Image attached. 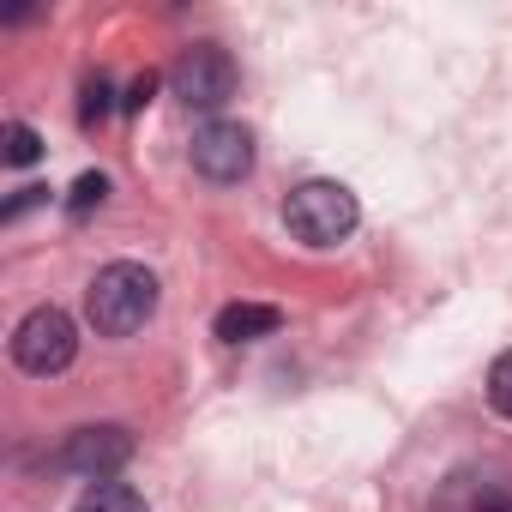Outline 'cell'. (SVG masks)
Segmentation results:
<instances>
[{
	"instance_id": "cell-10",
	"label": "cell",
	"mask_w": 512,
	"mask_h": 512,
	"mask_svg": "<svg viewBox=\"0 0 512 512\" xmlns=\"http://www.w3.org/2000/svg\"><path fill=\"white\" fill-rule=\"evenodd\" d=\"M109 109H115V85H109L103 73H91V79H85V103H79V127H103Z\"/></svg>"
},
{
	"instance_id": "cell-8",
	"label": "cell",
	"mask_w": 512,
	"mask_h": 512,
	"mask_svg": "<svg viewBox=\"0 0 512 512\" xmlns=\"http://www.w3.org/2000/svg\"><path fill=\"white\" fill-rule=\"evenodd\" d=\"M73 512H151V506H145V494L127 488V482H91Z\"/></svg>"
},
{
	"instance_id": "cell-9",
	"label": "cell",
	"mask_w": 512,
	"mask_h": 512,
	"mask_svg": "<svg viewBox=\"0 0 512 512\" xmlns=\"http://www.w3.org/2000/svg\"><path fill=\"white\" fill-rule=\"evenodd\" d=\"M0 157H7L13 169L37 163V157H43V139H37V127H25V121H7V127H0Z\"/></svg>"
},
{
	"instance_id": "cell-2",
	"label": "cell",
	"mask_w": 512,
	"mask_h": 512,
	"mask_svg": "<svg viewBox=\"0 0 512 512\" xmlns=\"http://www.w3.org/2000/svg\"><path fill=\"white\" fill-rule=\"evenodd\" d=\"M284 223L302 247H338L356 223H362V205L344 181H302L290 199H284Z\"/></svg>"
},
{
	"instance_id": "cell-12",
	"label": "cell",
	"mask_w": 512,
	"mask_h": 512,
	"mask_svg": "<svg viewBox=\"0 0 512 512\" xmlns=\"http://www.w3.org/2000/svg\"><path fill=\"white\" fill-rule=\"evenodd\" d=\"M488 404H494L500 416H512V350L488 368Z\"/></svg>"
},
{
	"instance_id": "cell-1",
	"label": "cell",
	"mask_w": 512,
	"mask_h": 512,
	"mask_svg": "<svg viewBox=\"0 0 512 512\" xmlns=\"http://www.w3.org/2000/svg\"><path fill=\"white\" fill-rule=\"evenodd\" d=\"M85 314L103 338H133L151 314H157V278L133 260H115L97 272L91 296H85Z\"/></svg>"
},
{
	"instance_id": "cell-4",
	"label": "cell",
	"mask_w": 512,
	"mask_h": 512,
	"mask_svg": "<svg viewBox=\"0 0 512 512\" xmlns=\"http://www.w3.org/2000/svg\"><path fill=\"white\" fill-rule=\"evenodd\" d=\"M235 61H229V49H217V43H193V49H181V61L169 67V85H175V97L187 103V109H223L229 97H235Z\"/></svg>"
},
{
	"instance_id": "cell-14",
	"label": "cell",
	"mask_w": 512,
	"mask_h": 512,
	"mask_svg": "<svg viewBox=\"0 0 512 512\" xmlns=\"http://www.w3.org/2000/svg\"><path fill=\"white\" fill-rule=\"evenodd\" d=\"M151 97H157V73H139V79L127 85V97H121V109H127V115H139V109H145Z\"/></svg>"
},
{
	"instance_id": "cell-13",
	"label": "cell",
	"mask_w": 512,
	"mask_h": 512,
	"mask_svg": "<svg viewBox=\"0 0 512 512\" xmlns=\"http://www.w3.org/2000/svg\"><path fill=\"white\" fill-rule=\"evenodd\" d=\"M43 199H49V187H19V193H13L7 205H0V223H13V217H25V211H31V205H43Z\"/></svg>"
},
{
	"instance_id": "cell-5",
	"label": "cell",
	"mask_w": 512,
	"mask_h": 512,
	"mask_svg": "<svg viewBox=\"0 0 512 512\" xmlns=\"http://www.w3.org/2000/svg\"><path fill=\"white\" fill-rule=\"evenodd\" d=\"M55 464H61V470H73V476H85V482H109L115 470H127V464H133V434H127L121 422L73 428Z\"/></svg>"
},
{
	"instance_id": "cell-3",
	"label": "cell",
	"mask_w": 512,
	"mask_h": 512,
	"mask_svg": "<svg viewBox=\"0 0 512 512\" xmlns=\"http://www.w3.org/2000/svg\"><path fill=\"white\" fill-rule=\"evenodd\" d=\"M73 356H79V326H73L61 308H31V314L19 320V332H13V362H19L25 374H37V380L67 374Z\"/></svg>"
},
{
	"instance_id": "cell-11",
	"label": "cell",
	"mask_w": 512,
	"mask_h": 512,
	"mask_svg": "<svg viewBox=\"0 0 512 512\" xmlns=\"http://www.w3.org/2000/svg\"><path fill=\"white\" fill-rule=\"evenodd\" d=\"M103 199H109V175H97V169H91V175H79V181H73L67 211H73V217H85V211H97Z\"/></svg>"
},
{
	"instance_id": "cell-7",
	"label": "cell",
	"mask_w": 512,
	"mask_h": 512,
	"mask_svg": "<svg viewBox=\"0 0 512 512\" xmlns=\"http://www.w3.org/2000/svg\"><path fill=\"white\" fill-rule=\"evenodd\" d=\"M278 326H284V314H278V308H266V302H229V308L217 314V338H223V344L272 338Z\"/></svg>"
},
{
	"instance_id": "cell-6",
	"label": "cell",
	"mask_w": 512,
	"mask_h": 512,
	"mask_svg": "<svg viewBox=\"0 0 512 512\" xmlns=\"http://www.w3.org/2000/svg\"><path fill=\"white\" fill-rule=\"evenodd\" d=\"M193 169H199L205 181H217V187L241 181V175L253 169V133H247L241 121H205V127L193 133Z\"/></svg>"
}]
</instances>
